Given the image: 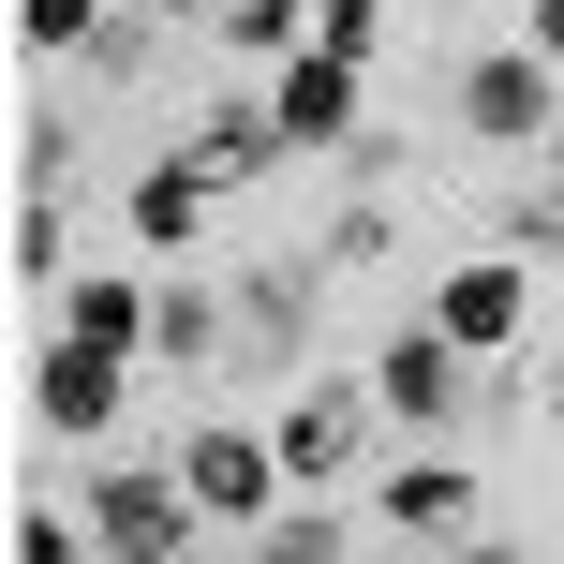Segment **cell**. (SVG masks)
<instances>
[{
	"label": "cell",
	"instance_id": "1",
	"mask_svg": "<svg viewBox=\"0 0 564 564\" xmlns=\"http://www.w3.org/2000/svg\"><path fill=\"white\" fill-rule=\"evenodd\" d=\"M89 535H105V564H178L208 550V506L178 460H119V476H89Z\"/></svg>",
	"mask_w": 564,
	"mask_h": 564
},
{
	"label": "cell",
	"instance_id": "2",
	"mask_svg": "<svg viewBox=\"0 0 564 564\" xmlns=\"http://www.w3.org/2000/svg\"><path fill=\"white\" fill-rule=\"evenodd\" d=\"M371 401H387V431L446 446V431L476 416V357H460V341H446V327L416 312V327H387V341H371Z\"/></svg>",
	"mask_w": 564,
	"mask_h": 564
},
{
	"label": "cell",
	"instance_id": "3",
	"mask_svg": "<svg viewBox=\"0 0 564 564\" xmlns=\"http://www.w3.org/2000/svg\"><path fill=\"white\" fill-rule=\"evenodd\" d=\"M460 134L476 149H550L564 134V59H535V45L460 59Z\"/></svg>",
	"mask_w": 564,
	"mask_h": 564
},
{
	"label": "cell",
	"instance_id": "4",
	"mask_svg": "<svg viewBox=\"0 0 564 564\" xmlns=\"http://www.w3.org/2000/svg\"><path fill=\"white\" fill-rule=\"evenodd\" d=\"M119 401H134V357H105V341L59 327L45 357H30V431H45V446H105Z\"/></svg>",
	"mask_w": 564,
	"mask_h": 564
},
{
	"label": "cell",
	"instance_id": "5",
	"mask_svg": "<svg viewBox=\"0 0 564 564\" xmlns=\"http://www.w3.org/2000/svg\"><path fill=\"white\" fill-rule=\"evenodd\" d=\"M178 476H194V506H208V520H238V535L297 506V476H282V446H268V431H224V416H208L194 446H178Z\"/></svg>",
	"mask_w": 564,
	"mask_h": 564
},
{
	"label": "cell",
	"instance_id": "6",
	"mask_svg": "<svg viewBox=\"0 0 564 564\" xmlns=\"http://www.w3.org/2000/svg\"><path fill=\"white\" fill-rule=\"evenodd\" d=\"M371 416H387V401H371V371H357V387L327 371V387H297V401H282V431H268V446H282V476H297V490H327V476H357Z\"/></svg>",
	"mask_w": 564,
	"mask_h": 564
},
{
	"label": "cell",
	"instance_id": "7",
	"mask_svg": "<svg viewBox=\"0 0 564 564\" xmlns=\"http://www.w3.org/2000/svg\"><path fill=\"white\" fill-rule=\"evenodd\" d=\"M520 312H535V268L520 253H476V268L431 282V327H446L460 357H520Z\"/></svg>",
	"mask_w": 564,
	"mask_h": 564
},
{
	"label": "cell",
	"instance_id": "8",
	"mask_svg": "<svg viewBox=\"0 0 564 564\" xmlns=\"http://www.w3.org/2000/svg\"><path fill=\"white\" fill-rule=\"evenodd\" d=\"M371 535H476V460L460 446H416L371 476Z\"/></svg>",
	"mask_w": 564,
	"mask_h": 564
},
{
	"label": "cell",
	"instance_id": "9",
	"mask_svg": "<svg viewBox=\"0 0 564 564\" xmlns=\"http://www.w3.org/2000/svg\"><path fill=\"white\" fill-rule=\"evenodd\" d=\"M194 178L208 194H238V178H268V164H297V134H282V105H253V89H224V105H194Z\"/></svg>",
	"mask_w": 564,
	"mask_h": 564
},
{
	"label": "cell",
	"instance_id": "10",
	"mask_svg": "<svg viewBox=\"0 0 564 564\" xmlns=\"http://www.w3.org/2000/svg\"><path fill=\"white\" fill-rule=\"evenodd\" d=\"M224 297H238V341L297 357V341H312V312H327V253H268V268H238Z\"/></svg>",
	"mask_w": 564,
	"mask_h": 564
},
{
	"label": "cell",
	"instance_id": "11",
	"mask_svg": "<svg viewBox=\"0 0 564 564\" xmlns=\"http://www.w3.org/2000/svg\"><path fill=\"white\" fill-rule=\"evenodd\" d=\"M224 341H238V297H224V282L149 268V357H164V371H224Z\"/></svg>",
	"mask_w": 564,
	"mask_h": 564
},
{
	"label": "cell",
	"instance_id": "12",
	"mask_svg": "<svg viewBox=\"0 0 564 564\" xmlns=\"http://www.w3.org/2000/svg\"><path fill=\"white\" fill-rule=\"evenodd\" d=\"M357 75H371V59L297 45V59H282V89H268V105H282V134H297V149H357Z\"/></svg>",
	"mask_w": 564,
	"mask_h": 564
},
{
	"label": "cell",
	"instance_id": "13",
	"mask_svg": "<svg viewBox=\"0 0 564 564\" xmlns=\"http://www.w3.org/2000/svg\"><path fill=\"white\" fill-rule=\"evenodd\" d=\"M119 224L149 238V268H178V253H194V224H208V178H194V149H164V164L134 178V208H119Z\"/></svg>",
	"mask_w": 564,
	"mask_h": 564
},
{
	"label": "cell",
	"instance_id": "14",
	"mask_svg": "<svg viewBox=\"0 0 564 564\" xmlns=\"http://www.w3.org/2000/svg\"><path fill=\"white\" fill-rule=\"evenodd\" d=\"M45 312H59L75 341H105V357H149V282H119V268H75Z\"/></svg>",
	"mask_w": 564,
	"mask_h": 564
},
{
	"label": "cell",
	"instance_id": "15",
	"mask_svg": "<svg viewBox=\"0 0 564 564\" xmlns=\"http://www.w3.org/2000/svg\"><path fill=\"white\" fill-rule=\"evenodd\" d=\"M490 253H520V268H564V134L535 149V178L506 194V224H490Z\"/></svg>",
	"mask_w": 564,
	"mask_h": 564
},
{
	"label": "cell",
	"instance_id": "16",
	"mask_svg": "<svg viewBox=\"0 0 564 564\" xmlns=\"http://www.w3.org/2000/svg\"><path fill=\"white\" fill-rule=\"evenodd\" d=\"M0 253H15L30 297H59V282H75V224H59V194H15V238H0Z\"/></svg>",
	"mask_w": 564,
	"mask_h": 564
},
{
	"label": "cell",
	"instance_id": "17",
	"mask_svg": "<svg viewBox=\"0 0 564 564\" xmlns=\"http://www.w3.org/2000/svg\"><path fill=\"white\" fill-rule=\"evenodd\" d=\"M208 30H224V59H268V75H282V59L312 45V0H224Z\"/></svg>",
	"mask_w": 564,
	"mask_h": 564
},
{
	"label": "cell",
	"instance_id": "18",
	"mask_svg": "<svg viewBox=\"0 0 564 564\" xmlns=\"http://www.w3.org/2000/svg\"><path fill=\"white\" fill-rule=\"evenodd\" d=\"M341 550H357V520H341V506H312V490H297L282 520H253V564H341Z\"/></svg>",
	"mask_w": 564,
	"mask_h": 564
},
{
	"label": "cell",
	"instance_id": "19",
	"mask_svg": "<svg viewBox=\"0 0 564 564\" xmlns=\"http://www.w3.org/2000/svg\"><path fill=\"white\" fill-rule=\"evenodd\" d=\"M149 30H164V15H149V0H119V15L89 30V59H75V75H89V89H134V75H149Z\"/></svg>",
	"mask_w": 564,
	"mask_h": 564
},
{
	"label": "cell",
	"instance_id": "20",
	"mask_svg": "<svg viewBox=\"0 0 564 564\" xmlns=\"http://www.w3.org/2000/svg\"><path fill=\"white\" fill-rule=\"evenodd\" d=\"M105 15H119V0H15V45H30V59H89Z\"/></svg>",
	"mask_w": 564,
	"mask_h": 564
},
{
	"label": "cell",
	"instance_id": "21",
	"mask_svg": "<svg viewBox=\"0 0 564 564\" xmlns=\"http://www.w3.org/2000/svg\"><path fill=\"white\" fill-rule=\"evenodd\" d=\"M312 253H327V268H387V253H401V224H387V194H341V224L312 238Z\"/></svg>",
	"mask_w": 564,
	"mask_h": 564
},
{
	"label": "cell",
	"instance_id": "22",
	"mask_svg": "<svg viewBox=\"0 0 564 564\" xmlns=\"http://www.w3.org/2000/svg\"><path fill=\"white\" fill-rule=\"evenodd\" d=\"M15 564H105V535H89V506L59 520V506H30L15 520Z\"/></svg>",
	"mask_w": 564,
	"mask_h": 564
},
{
	"label": "cell",
	"instance_id": "23",
	"mask_svg": "<svg viewBox=\"0 0 564 564\" xmlns=\"http://www.w3.org/2000/svg\"><path fill=\"white\" fill-rule=\"evenodd\" d=\"M15 178H30V194H59V178H75V119H15Z\"/></svg>",
	"mask_w": 564,
	"mask_h": 564
},
{
	"label": "cell",
	"instance_id": "24",
	"mask_svg": "<svg viewBox=\"0 0 564 564\" xmlns=\"http://www.w3.org/2000/svg\"><path fill=\"white\" fill-rule=\"evenodd\" d=\"M312 45H327V59H371V45H387V0H312Z\"/></svg>",
	"mask_w": 564,
	"mask_h": 564
},
{
	"label": "cell",
	"instance_id": "25",
	"mask_svg": "<svg viewBox=\"0 0 564 564\" xmlns=\"http://www.w3.org/2000/svg\"><path fill=\"white\" fill-rule=\"evenodd\" d=\"M520 45H535V59H564V0H535V15H520Z\"/></svg>",
	"mask_w": 564,
	"mask_h": 564
},
{
	"label": "cell",
	"instance_id": "26",
	"mask_svg": "<svg viewBox=\"0 0 564 564\" xmlns=\"http://www.w3.org/2000/svg\"><path fill=\"white\" fill-rule=\"evenodd\" d=\"M149 15H164V30H178V15H224V0H149Z\"/></svg>",
	"mask_w": 564,
	"mask_h": 564
},
{
	"label": "cell",
	"instance_id": "27",
	"mask_svg": "<svg viewBox=\"0 0 564 564\" xmlns=\"http://www.w3.org/2000/svg\"><path fill=\"white\" fill-rule=\"evenodd\" d=\"M178 564H253V550H178Z\"/></svg>",
	"mask_w": 564,
	"mask_h": 564
},
{
	"label": "cell",
	"instance_id": "28",
	"mask_svg": "<svg viewBox=\"0 0 564 564\" xmlns=\"http://www.w3.org/2000/svg\"><path fill=\"white\" fill-rule=\"evenodd\" d=\"M535 401H550V416H564V357H550V387H535Z\"/></svg>",
	"mask_w": 564,
	"mask_h": 564
}]
</instances>
